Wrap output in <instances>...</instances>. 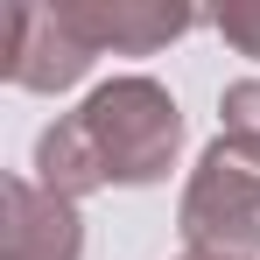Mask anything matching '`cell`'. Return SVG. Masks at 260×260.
I'll return each instance as SVG.
<instances>
[{"label":"cell","mask_w":260,"mask_h":260,"mask_svg":"<svg viewBox=\"0 0 260 260\" xmlns=\"http://www.w3.org/2000/svg\"><path fill=\"white\" fill-rule=\"evenodd\" d=\"M36 169H43V190H56V197H85V190H99L106 183V169H99V155H91V134L78 127V113L71 120H56V127L36 141Z\"/></svg>","instance_id":"obj_6"},{"label":"cell","mask_w":260,"mask_h":260,"mask_svg":"<svg viewBox=\"0 0 260 260\" xmlns=\"http://www.w3.org/2000/svg\"><path fill=\"white\" fill-rule=\"evenodd\" d=\"M78 127L91 134V155H99L106 183H155L176 162L183 113L155 78H113L78 106Z\"/></svg>","instance_id":"obj_1"},{"label":"cell","mask_w":260,"mask_h":260,"mask_svg":"<svg viewBox=\"0 0 260 260\" xmlns=\"http://www.w3.org/2000/svg\"><path fill=\"white\" fill-rule=\"evenodd\" d=\"M183 239L190 253H232L246 260L260 246V155L218 134L183 190Z\"/></svg>","instance_id":"obj_2"},{"label":"cell","mask_w":260,"mask_h":260,"mask_svg":"<svg viewBox=\"0 0 260 260\" xmlns=\"http://www.w3.org/2000/svg\"><path fill=\"white\" fill-rule=\"evenodd\" d=\"M56 21L99 56V49H155L169 36H183L197 14L190 7H141V0H63Z\"/></svg>","instance_id":"obj_5"},{"label":"cell","mask_w":260,"mask_h":260,"mask_svg":"<svg viewBox=\"0 0 260 260\" xmlns=\"http://www.w3.org/2000/svg\"><path fill=\"white\" fill-rule=\"evenodd\" d=\"M183 260H232V253H183Z\"/></svg>","instance_id":"obj_9"},{"label":"cell","mask_w":260,"mask_h":260,"mask_svg":"<svg viewBox=\"0 0 260 260\" xmlns=\"http://www.w3.org/2000/svg\"><path fill=\"white\" fill-rule=\"evenodd\" d=\"M225 141H239L246 155H260V85L225 91Z\"/></svg>","instance_id":"obj_7"},{"label":"cell","mask_w":260,"mask_h":260,"mask_svg":"<svg viewBox=\"0 0 260 260\" xmlns=\"http://www.w3.org/2000/svg\"><path fill=\"white\" fill-rule=\"evenodd\" d=\"M0 71L28 91H63L91 71V49L56 21V7H7V43H0Z\"/></svg>","instance_id":"obj_3"},{"label":"cell","mask_w":260,"mask_h":260,"mask_svg":"<svg viewBox=\"0 0 260 260\" xmlns=\"http://www.w3.org/2000/svg\"><path fill=\"white\" fill-rule=\"evenodd\" d=\"M7 225H0V253L7 260H78L85 253V225H78V204L56 197L28 176H7Z\"/></svg>","instance_id":"obj_4"},{"label":"cell","mask_w":260,"mask_h":260,"mask_svg":"<svg viewBox=\"0 0 260 260\" xmlns=\"http://www.w3.org/2000/svg\"><path fill=\"white\" fill-rule=\"evenodd\" d=\"M218 28H225V43L260 56V7H218Z\"/></svg>","instance_id":"obj_8"}]
</instances>
